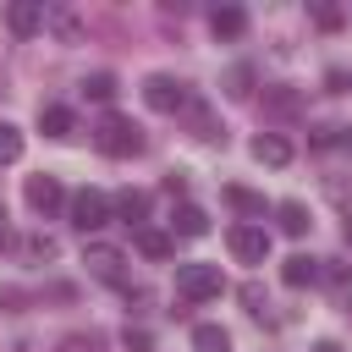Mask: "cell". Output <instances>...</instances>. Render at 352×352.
Segmentation results:
<instances>
[{
  "instance_id": "1",
  "label": "cell",
  "mask_w": 352,
  "mask_h": 352,
  "mask_svg": "<svg viewBox=\"0 0 352 352\" xmlns=\"http://www.w3.org/2000/svg\"><path fill=\"white\" fill-rule=\"evenodd\" d=\"M94 143H99V154H110V160H132V154L143 148V132H138L126 116H104V121L94 126Z\"/></svg>"
},
{
  "instance_id": "2",
  "label": "cell",
  "mask_w": 352,
  "mask_h": 352,
  "mask_svg": "<svg viewBox=\"0 0 352 352\" xmlns=\"http://www.w3.org/2000/svg\"><path fill=\"white\" fill-rule=\"evenodd\" d=\"M220 292H226L220 264H176V297H187V302H209V297H220Z\"/></svg>"
},
{
  "instance_id": "3",
  "label": "cell",
  "mask_w": 352,
  "mask_h": 352,
  "mask_svg": "<svg viewBox=\"0 0 352 352\" xmlns=\"http://www.w3.org/2000/svg\"><path fill=\"white\" fill-rule=\"evenodd\" d=\"M143 104H148V110H160V116H176V110H187L192 99H187V88H182L176 77L154 72V77H143Z\"/></svg>"
},
{
  "instance_id": "4",
  "label": "cell",
  "mask_w": 352,
  "mask_h": 352,
  "mask_svg": "<svg viewBox=\"0 0 352 352\" xmlns=\"http://www.w3.org/2000/svg\"><path fill=\"white\" fill-rule=\"evenodd\" d=\"M110 198L99 192V187H82V192H72V226L77 231H99V226H110Z\"/></svg>"
},
{
  "instance_id": "5",
  "label": "cell",
  "mask_w": 352,
  "mask_h": 352,
  "mask_svg": "<svg viewBox=\"0 0 352 352\" xmlns=\"http://www.w3.org/2000/svg\"><path fill=\"white\" fill-rule=\"evenodd\" d=\"M22 198H28V209H33V214H55V209L66 204V192H60V182H55V176H44V170H38V176H28V187H22Z\"/></svg>"
},
{
  "instance_id": "6",
  "label": "cell",
  "mask_w": 352,
  "mask_h": 352,
  "mask_svg": "<svg viewBox=\"0 0 352 352\" xmlns=\"http://www.w3.org/2000/svg\"><path fill=\"white\" fill-rule=\"evenodd\" d=\"M226 242L242 264H264V253H270V231H258V226H231Z\"/></svg>"
},
{
  "instance_id": "7",
  "label": "cell",
  "mask_w": 352,
  "mask_h": 352,
  "mask_svg": "<svg viewBox=\"0 0 352 352\" xmlns=\"http://www.w3.org/2000/svg\"><path fill=\"white\" fill-rule=\"evenodd\" d=\"M82 264L99 275V280H110V286H121L126 280V258H121V248H110V242H88V253H82Z\"/></svg>"
},
{
  "instance_id": "8",
  "label": "cell",
  "mask_w": 352,
  "mask_h": 352,
  "mask_svg": "<svg viewBox=\"0 0 352 352\" xmlns=\"http://www.w3.org/2000/svg\"><path fill=\"white\" fill-rule=\"evenodd\" d=\"M44 16H50V11H44L38 0H11V6H6V28H11L16 38H33V33L44 28Z\"/></svg>"
},
{
  "instance_id": "9",
  "label": "cell",
  "mask_w": 352,
  "mask_h": 352,
  "mask_svg": "<svg viewBox=\"0 0 352 352\" xmlns=\"http://www.w3.org/2000/svg\"><path fill=\"white\" fill-rule=\"evenodd\" d=\"M209 28H214V38H242L248 33V11L242 6H214L209 11Z\"/></svg>"
},
{
  "instance_id": "10",
  "label": "cell",
  "mask_w": 352,
  "mask_h": 352,
  "mask_svg": "<svg viewBox=\"0 0 352 352\" xmlns=\"http://www.w3.org/2000/svg\"><path fill=\"white\" fill-rule=\"evenodd\" d=\"M253 160L280 170V165H292V143H286V138H275V132H258V138H253Z\"/></svg>"
},
{
  "instance_id": "11",
  "label": "cell",
  "mask_w": 352,
  "mask_h": 352,
  "mask_svg": "<svg viewBox=\"0 0 352 352\" xmlns=\"http://www.w3.org/2000/svg\"><path fill=\"white\" fill-rule=\"evenodd\" d=\"M110 209H116L126 226H138V231H143V220H148V192L126 187V192H116V198H110Z\"/></svg>"
},
{
  "instance_id": "12",
  "label": "cell",
  "mask_w": 352,
  "mask_h": 352,
  "mask_svg": "<svg viewBox=\"0 0 352 352\" xmlns=\"http://www.w3.org/2000/svg\"><path fill=\"white\" fill-rule=\"evenodd\" d=\"M38 132H44V138H72L77 121H72L66 104H38Z\"/></svg>"
},
{
  "instance_id": "13",
  "label": "cell",
  "mask_w": 352,
  "mask_h": 352,
  "mask_svg": "<svg viewBox=\"0 0 352 352\" xmlns=\"http://www.w3.org/2000/svg\"><path fill=\"white\" fill-rule=\"evenodd\" d=\"M280 280H286V286H314V280H319V258H308V253H292V258L280 264Z\"/></svg>"
},
{
  "instance_id": "14",
  "label": "cell",
  "mask_w": 352,
  "mask_h": 352,
  "mask_svg": "<svg viewBox=\"0 0 352 352\" xmlns=\"http://www.w3.org/2000/svg\"><path fill=\"white\" fill-rule=\"evenodd\" d=\"M170 231H176V236H204V231H209V214H204L198 204H182V209L170 214Z\"/></svg>"
},
{
  "instance_id": "15",
  "label": "cell",
  "mask_w": 352,
  "mask_h": 352,
  "mask_svg": "<svg viewBox=\"0 0 352 352\" xmlns=\"http://www.w3.org/2000/svg\"><path fill=\"white\" fill-rule=\"evenodd\" d=\"M275 220H280V231H286V236H302V231H308V209H302L297 198L275 204Z\"/></svg>"
},
{
  "instance_id": "16",
  "label": "cell",
  "mask_w": 352,
  "mask_h": 352,
  "mask_svg": "<svg viewBox=\"0 0 352 352\" xmlns=\"http://www.w3.org/2000/svg\"><path fill=\"white\" fill-rule=\"evenodd\" d=\"M170 248H176V236H165V231H154V226L138 231V253H143V258H170Z\"/></svg>"
},
{
  "instance_id": "17",
  "label": "cell",
  "mask_w": 352,
  "mask_h": 352,
  "mask_svg": "<svg viewBox=\"0 0 352 352\" xmlns=\"http://www.w3.org/2000/svg\"><path fill=\"white\" fill-rule=\"evenodd\" d=\"M192 352H231V336L220 324H198L192 330Z\"/></svg>"
},
{
  "instance_id": "18",
  "label": "cell",
  "mask_w": 352,
  "mask_h": 352,
  "mask_svg": "<svg viewBox=\"0 0 352 352\" xmlns=\"http://www.w3.org/2000/svg\"><path fill=\"white\" fill-rule=\"evenodd\" d=\"M55 352H104V336L99 330H72V336H60Z\"/></svg>"
},
{
  "instance_id": "19",
  "label": "cell",
  "mask_w": 352,
  "mask_h": 352,
  "mask_svg": "<svg viewBox=\"0 0 352 352\" xmlns=\"http://www.w3.org/2000/svg\"><path fill=\"white\" fill-rule=\"evenodd\" d=\"M187 121H192V138H204V143H214V138H226V132L214 126V116H209L204 104H187Z\"/></svg>"
},
{
  "instance_id": "20",
  "label": "cell",
  "mask_w": 352,
  "mask_h": 352,
  "mask_svg": "<svg viewBox=\"0 0 352 352\" xmlns=\"http://www.w3.org/2000/svg\"><path fill=\"white\" fill-rule=\"evenodd\" d=\"M82 94L99 99V104H110V99H116V77H110V72H94V77H82Z\"/></svg>"
},
{
  "instance_id": "21",
  "label": "cell",
  "mask_w": 352,
  "mask_h": 352,
  "mask_svg": "<svg viewBox=\"0 0 352 352\" xmlns=\"http://www.w3.org/2000/svg\"><path fill=\"white\" fill-rule=\"evenodd\" d=\"M226 204H231V209H242V214H264V198H258V192H248V187H226Z\"/></svg>"
},
{
  "instance_id": "22",
  "label": "cell",
  "mask_w": 352,
  "mask_h": 352,
  "mask_svg": "<svg viewBox=\"0 0 352 352\" xmlns=\"http://www.w3.org/2000/svg\"><path fill=\"white\" fill-rule=\"evenodd\" d=\"M11 160H22V132L11 121H0V165H11Z\"/></svg>"
},
{
  "instance_id": "23",
  "label": "cell",
  "mask_w": 352,
  "mask_h": 352,
  "mask_svg": "<svg viewBox=\"0 0 352 352\" xmlns=\"http://www.w3.org/2000/svg\"><path fill=\"white\" fill-rule=\"evenodd\" d=\"M44 22H55V33H60L66 44H77V38H82V28H77V16H72V11H50Z\"/></svg>"
},
{
  "instance_id": "24",
  "label": "cell",
  "mask_w": 352,
  "mask_h": 352,
  "mask_svg": "<svg viewBox=\"0 0 352 352\" xmlns=\"http://www.w3.org/2000/svg\"><path fill=\"white\" fill-rule=\"evenodd\" d=\"M226 82H231V88H226L231 99H248V94H253V72H248V66H231V77H226Z\"/></svg>"
},
{
  "instance_id": "25",
  "label": "cell",
  "mask_w": 352,
  "mask_h": 352,
  "mask_svg": "<svg viewBox=\"0 0 352 352\" xmlns=\"http://www.w3.org/2000/svg\"><path fill=\"white\" fill-rule=\"evenodd\" d=\"M324 275H330V286H336V297H341V302H352V270H346V264H330Z\"/></svg>"
},
{
  "instance_id": "26",
  "label": "cell",
  "mask_w": 352,
  "mask_h": 352,
  "mask_svg": "<svg viewBox=\"0 0 352 352\" xmlns=\"http://www.w3.org/2000/svg\"><path fill=\"white\" fill-rule=\"evenodd\" d=\"M236 297L248 302V314H264V286H258V280H248V286H242Z\"/></svg>"
},
{
  "instance_id": "27",
  "label": "cell",
  "mask_w": 352,
  "mask_h": 352,
  "mask_svg": "<svg viewBox=\"0 0 352 352\" xmlns=\"http://www.w3.org/2000/svg\"><path fill=\"white\" fill-rule=\"evenodd\" d=\"M121 346H126V352H148L154 341H148V330H132V324H126V330H121Z\"/></svg>"
},
{
  "instance_id": "28",
  "label": "cell",
  "mask_w": 352,
  "mask_h": 352,
  "mask_svg": "<svg viewBox=\"0 0 352 352\" xmlns=\"http://www.w3.org/2000/svg\"><path fill=\"white\" fill-rule=\"evenodd\" d=\"M28 253H33V258H50V253H55V236H33Z\"/></svg>"
},
{
  "instance_id": "29",
  "label": "cell",
  "mask_w": 352,
  "mask_h": 352,
  "mask_svg": "<svg viewBox=\"0 0 352 352\" xmlns=\"http://www.w3.org/2000/svg\"><path fill=\"white\" fill-rule=\"evenodd\" d=\"M341 236H346V248H352V214H346V220H341Z\"/></svg>"
},
{
  "instance_id": "30",
  "label": "cell",
  "mask_w": 352,
  "mask_h": 352,
  "mask_svg": "<svg viewBox=\"0 0 352 352\" xmlns=\"http://www.w3.org/2000/svg\"><path fill=\"white\" fill-rule=\"evenodd\" d=\"M314 352H341V346H336V341H319V346H314Z\"/></svg>"
}]
</instances>
